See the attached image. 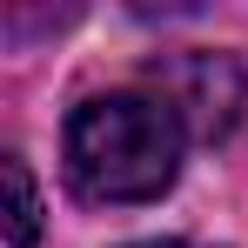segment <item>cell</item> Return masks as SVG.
<instances>
[{"instance_id": "7a4b0ae2", "label": "cell", "mask_w": 248, "mask_h": 248, "mask_svg": "<svg viewBox=\"0 0 248 248\" xmlns=\"http://www.w3.org/2000/svg\"><path fill=\"white\" fill-rule=\"evenodd\" d=\"M155 94H161L168 108L181 114L188 134H202V141H221V134H235L248 114V61L242 54H174L155 67Z\"/></svg>"}, {"instance_id": "6da1fadb", "label": "cell", "mask_w": 248, "mask_h": 248, "mask_svg": "<svg viewBox=\"0 0 248 248\" xmlns=\"http://www.w3.org/2000/svg\"><path fill=\"white\" fill-rule=\"evenodd\" d=\"M181 148H188V127L155 87H114V94H94L67 114L61 168H67V188L81 202L134 208L174 188Z\"/></svg>"}, {"instance_id": "277c9868", "label": "cell", "mask_w": 248, "mask_h": 248, "mask_svg": "<svg viewBox=\"0 0 248 248\" xmlns=\"http://www.w3.org/2000/svg\"><path fill=\"white\" fill-rule=\"evenodd\" d=\"M127 248H195V242H127Z\"/></svg>"}, {"instance_id": "3957f363", "label": "cell", "mask_w": 248, "mask_h": 248, "mask_svg": "<svg viewBox=\"0 0 248 248\" xmlns=\"http://www.w3.org/2000/svg\"><path fill=\"white\" fill-rule=\"evenodd\" d=\"M0 188H7V248H34L41 242V188L20 155L0 161Z\"/></svg>"}]
</instances>
